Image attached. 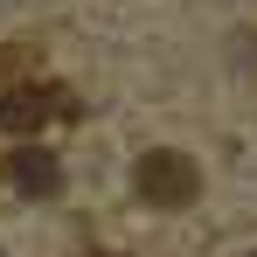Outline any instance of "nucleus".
Masks as SVG:
<instances>
[{
	"label": "nucleus",
	"instance_id": "obj_3",
	"mask_svg": "<svg viewBox=\"0 0 257 257\" xmlns=\"http://www.w3.org/2000/svg\"><path fill=\"white\" fill-rule=\"evenodd\" d=\"M7 181H14V195H56L63 188V167H56V153H42V146H14L7 153Z\"/></svg>",
	"mask_w": 257,
	"mask_h": 257
},
{
	"label": "nucleus",
	"instance_id": "obj_2",
	"mask_svg": "<svg viewBox=\"0 0 257 257\" xmlns=\"http://www.w3.org/2000/svg\"><path fill=\"white\" fill-rule=\"evenodd\" d=\"M63 111H70V90H49V84H21V90H0V132H14V139L42 132L49 118H63Z\"/></svg>",
	"mask_w": 257,
	"mask_h": 257
},
{
	"label": "nucleus",
	"instance_id": "obj_1",
	"mask_svg": "<svg viewBox=\"0 0 257 257\" xmlns=\"http://www.w3.org/2000/svg\"><path fill=\"white\" fill-rule=\"evenodd\" d=\"M132 188H139V202H146V209H188V202L202 195V174H195V160H188V153L153 146V153H139Z\"/></svg>",
	"mask_w": 257,
	"mask_h": 257
}]
</instances>
